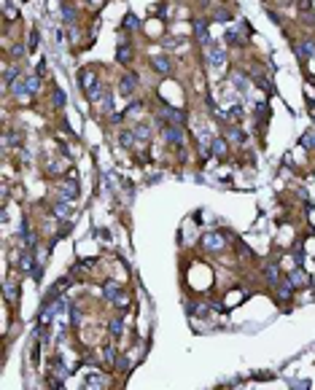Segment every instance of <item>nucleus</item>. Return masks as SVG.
I'll return each instance as SVG.
<instances>
[{
	"instance_id": "obj_15",
	"label": "nucleus",
	"mask_w": 315,
	"mask_h": 390,
	"mask_svg": "<svg viewBox=\"0 0 315 390\" xmlns=\"http://www.w3.org/2000/svg\"><path fill=\"white\" fill-rule=\"evenodd\" d=\"M52 210H54V215H57V218H70V215H73V210L65 205V199H57Z\"/></svg>"
},
{
	"instance_id": "obj_27",
	"label": "nucleus",
	"mask_w": 315,
	"mask_h": 390,
	"mask_svg": "<svg viewBox=\"0 0 315 390\" xmlns=\"http://www.w3.org/2000/svg\"><path fill=\"white\" fill-rule=\"evenodd\" d=\"M264 277H267V283L277 286V267H275V264H269V267L264 269Z\"/></svg>"
},
{
	"instance_id": "obj_4",
	"label": "nucleus",
	"mask_w": 315,
	"mask_h": 390,
	"mask_svg": "<svg viewBox=\"0 0 315 390\" xmlns=\"http://www.w3.org/2000/svg\"><path fill=\"white\" fill-rule=\"evenodd\" d=\"M208 62H210V67H224L226 65V51H224L221 43H213V41L208 43Z\"/></svg>"
},
{
	"instance_id": "obj_35",
	"label": "nucleus",
	"mask_w": 315,
	"mask_h": 390,
	"mask_svg": "<svg viewBox=\"0 0 315 390\" xmlns=\"http://www.w3.org/2000/svg\"><path fill=\"white\" fill-rule=\"evenodd\" d=\"M5 296H8V301H14V299H16V288H14V283H5Z\"/></svg>"
},
{
	"instance_id": "obj_32",
	"label": "nucleus",
	"mask_w": 315,
	"mask_h": 390,
	"mask_svg": "<svg viewBox=\"0 0 315 390\" xmlns=\"http://www.w3.org/2000/svg\"><path fill=\"white\" fill-rule=\"evenodd\" d=\"M70 320H73V326L81 323V309H78L76 304H70Z\"/></svg>"
},
{
	"instance_id": "obj_28",
	"label": "nucleus",
	"mask_w": 315,
	"mask_h": 390,
	"mask_svg": "<svg viewBox=\"0 0 315 390\" xmlns=\"http://www.w3.org/2000/svg\"><path fill=\"white\" fill-rule=\"evenodd\" d=\"M84 385H86V388H103V377H97V374L84 377Z\"/></svg>"
},
{
	"instance_id": "obj_16",
	"label": "nucleus",
	"mask_w": 315,
	"mask_h": 390,
	"mask_svg": "<svg viewBox=\"0 0 315 390\" xmlns=\"http://www.w3.org/2000/svg\"><path fill=\"white\" fill-rule=\"evenodd\" d=\"M226 43H234V46H243V35H240V30H237V24L234 27H226Z\"/></svg>"
},
{
	"instance_id": "obj_38",
	"label": "nucleus",
	"mask_w": 315,
	"mask_h": 390,
	"mask_svg": "<svg viewBox=\"0 0 315 390\" xmlns=\"http://www.w3.org/2000/svg\"><path fill=\"white\" fill-rule=\"evenodd\" d=\"M116 366H119V371H127L124 366H129V361H127V358H119V361H116Z\"/></svg>"
},
{
	"instance_id": "obj_5",
	"label": "nucleus",
	"mask_w": 315,
	"mask_h": 390,
	"mask_svg": "<svg viewBox=\"0 0 315 390\" xmlns=\"http://www.w3.org/2000/svg\"><path fill=\"white\" fill-rule=\"evenodd\" d=\"M162 138L167 146H183V129L178 124H162Z\"/></svg>"
},
{
	"instance_id": "obj_14",
	"label": "nucleus",
	"mask_w": 315,
	"mask_h": 390,
	"mask_svg": "<svg viewBox=\"0 0 315 390\" xmlns=\"http://www.w3.org/2000/svg\"><path fill=\"white\" fill-rule=\"evenodd\" d=\"M135 140H138V138H135L132 129H121V132H119V146H121V148H132Z\"/></svg>"
},
{
	"instance_id": "obj_21",
	"label": "nucleus",
	"mask_w": 315,
	"mask_h": 390,
	"mask_svg": "<svg viewBox=\"0 0 315 390\" xmlns=\"http://www.w3.org/2000/svg\"><path fill=\"white\" fill-rule=\"evenodd\" d=\"M24 81H27V89H30V95H33V97L41 92V84H43V78H41V76H27Z\"/></svg>"
},
{
	"instance_id": "obj_12",
	"label": "nucleus",
	"mask_w": 315,
	"mask_h": 390,
	"mask_svg": "<svg viewBox=\"0 0 315 390\" xmlns=\"http://www.w3.org/2000/svg\"><path fill=\"white\" fill-rule=\"evenodd\" d=\"M194 35H197V41H200V43H205V46L210 43V35H208V22H205V19H197V22H194Z\"/></svg>"
},
{
	"instance_id": "obj_34",
	"label": "nucleus",
	"mask_w": 315,
	"mask_h": 390,
	"mask_svg": "<svg viewBox=\"0 0 315 390\" xmlns=\"http://www.w3.org/2000/svg\"><path fill=\"white\" fill-rule=\"evenodd\" d=\"M213 19L215 22H232V14H229V11H215Z\"/></svg>"
},
{
	"instance_id": "obj_31",
	"label": "nucleus",
	"mask_w": 315,
	"mask_h": 390,
	"mask_svg": "<svg viewBox=\"0 0 315 390\" xmlns=\"http://www.w3.org/2000/svg\"><path fill=\"white\" fill-rule=\"evenodd\" d=\"M205 240H208L205 245H208V247H213V250H218V247H221V237H218V234H208Z\"/></svg>"
},
{
	"instance_id": "obj_13",
	"label": "nucleus",
	"mask_w": 315,
	"mask_h": 390,
	"mask_svg": "<svg viewBox=\"0 0 315 390\" xmlns=\"http://www.w3.org/2000/svg\"><path fill=\"white\" fill-rule=\"evenodd\" d=\"M288 283H291L294 288H305L307 286V275H305V269H291V275H288Z\"/></svg>"
},
{
	"instance_id": "obj_3",
	"label": "nucleus",
	"mask_w": 315,
	"mask_h": 390,
	"mask_svg": "<svg viewBox=\"0 0 315 390\" xmlns=\"http://www.w3.org/2000/svg\"><path fill=\"white\" fill-rule=\"evenodd\" d=\"M78 86H81L84 95H89L92 89H97V86H100V78H97L95 67H84V70L78 73Z\"/></svg>"
},
{
	"instance_id": "obj_19",
	"label": "nucleus",
	"mask_w": 315,
	"mask_h": 390,
	"mask_svg": "<svg viewBox=\"0 0 315 390\" xmlns=\"http://www.w3.org/2000/svg\"><path fill=\"white\" fill-rule=\"evenodd\" d=\"M108 331H110V337L119 339L121 334H124V320H121V318H113V320L108 323Z\"/></svg>"
},
{
	"instance_id": "obj_36",
	"label": "nucleus",
	"mask_w": 315,
	"mask_h": 390,
	"mask_svg": "<svg viewBox=\"0 0 315 390\" xmlns=\"http://www.w3.org/2000/svg\"><path fill=\"white\" fill-rule=\"evenodd\" d=\"M35 76H41V78L46 76V59H43V57H41L38 65H35Z\"/></svg>"
},
{
	"instance_id": "obj_25",
	"label": "nucleus",
	"mask_w": 315,
	"mask_h": 390,
	"mask_svg": "<svg viewBox=\"0 0 315 390\" xmlns=\"http://www.w3.org/2000/svg\"><path fill=\"white\" fill-rule=\"evenodd\" d=\"M124 30H132V33H135V30H140V22H138V16H135V14H127L124 16Z\"/></svg>"
},
{
	"instance_id": "obj_7",
	"label": "nucleus",
	"mask_w": 315,
	"mask_h": 390,
	"mask_svg": "<svg viewBox=\"0 0 315 390\" xmlns=\"http://www.w3.org/2000/svg\"><path fill=\"white\" fill-rule=\"evenodd\" d=\"M151 67L159 73V76H170L172 73V62L167 54H157V57H151Z\"/></svg>"
},
{
	"instance_id": "obj_26",
	"label": "nucleus",
	"mask_w": 315,
	"mask_h": 390,
	"mask_svg": "<svg viewBox=\"0 0 315 390\" xmlns=\"http://www.w3.org/2000/svg\"><path fill=\"white\" fill-rule=\"evenodd\" d=\"M62 19H65L67 24H76V11H73L67 3H62Z\"/></svg>"
},
{
	"instance_id": "obj_10",
	"label": "nucleus",
	"mask_w": 315,
	"mask_h": 390,
	"mask_svg": "<svg viewBox=\"0 0 315 390\" xmlns=\"http://www.w3.org/2000/svg\"><path fill=\"white\" fill-rule=\"evenodd\" d=\"M232 84L237 86V92H240V95H248V89H251V81H248V76H245V73L234 70V73H232Z\"/></svg>"
},
{
	"instance_id": "obj_11",
	"label": "nucleus",
	"mask_w": 315,
	"mask_h": 390,
	"mask_svg": "<svg viewBox=\"0 0 315 390\" xmlns=\"http://www.w3.org/2000/svg\"><path fill=\"white\" fill-rule=\"evenodd\" d=\"M296 57L299 59H310V57H315V43L313 41H305V43H296Z\"/></svg>"
},
{
	"instance_id": "obj_17",
	"label": "nucleus",
	"mask_w": 315,
	"mask_h": 390,
	"mask_svg": "<svg viewBox=\"0 0 315 390\" xmlns=\"http://www.w3.org/2000/svg\"><path fill=\"white\" fill-rule=\"evenodd\" d=\"M100 110H103V113H113V92H110V89H105V95H103V100H100Z\"/></svg>"
},
{
	"instance_id": "obj_8",
	"label": "nucleus",
	"mask_w": 315,
	"mask_h": 390,
	"mask_svg": "<svg viewBox=\"0 0 315 390\" xmlns=\"http://www.w3.org/2000/svg\"><path fill=\"white\" fill-rule=\"evenodd\" d=\"M135 89H138V76H135V73H127V76L119 81L121 97H132V95H135Z\"/></svg>"
},
{
	"instance_id": "obj_24",
	"label": "nucleus",
	"mask_w": 315,
	"mask_h": 390,
	"mask_svg": "<svg viewBox=\"0 0 315 390\" xmlns=\"http://www.w3.org/2000/svg\"><path fill=\"white\" fill-rule=\"evenodd\" d=\"M103 361L108 363V366H113V363H116V350H113V344H105V347H103Z\"/></svg>"
},
{
	"instance_id": "obj_22",
	"label": "nucleus",
	"mask_w": 315,
	"mask_h": 390,
	"mask_svg": "<svg viewBox=\"0 0 315 390\" xmlns=\"http://www.w3.org/2000/svg\"><path fill=\"white\" fill-rule=\"evenodd\" d=\"M226 138H229L232 143H237V146L245 143V132H243L240 127H229V135H226Z\"/></svg>"
},
{
	"instance_id": "obj_2",
	"label": "nucleus",
	"mask_w": 315,
	"mask_h": 390,
	"mask_svg": "<svg viewBox=\"0 0 315 390\" xmlns=\"http://www.w3.org/2000/svg\"><path fill=\"white\" fill-rule=\"evenodd\" d=\"M103 296H105L108 301H113L116 307H121V309L127 307V296H124V291H121V286H119V283H113V280L103 286Z\"/></svg>"
},
{
	"instance_id": "obj_9",
	"label": "nucleus",
	"mask_w": 315,
	"mask_h": 390,
	"mask_svg": "<svg viewBox=\"0 0 315 390\" xmlns=\"http://www.w3.org/2000/svg\"><path fill=\"white\" fill-rule=\"evenodd\" d=\"M162 119L167 121V124H178V127H183L189 119H186V113H183L181 108H164L162 110Z\"/></svg>"
},
{
	"instance_id": "obj_6",
	"label": "nucleus",
	"mask_w": 315,
	"mask_h": 390,
	"mask_svg": "<svg viewBox=\"0 0 315 390\" xmlns=\"http://www.w3.org/2000/svg\"><path fill=\"white\" fill-rule=\"evenodd\" d=\"M208 151L213 153L215 159H226V156H229V143H226V140L221 138V135H213V138H210Z\"/></svg>"
},
{
	"instance_id": "obj_23",
	"label": "nucleus",
	"mask_w": 315,
	"mask_h": 390,
	"mask_svg": "<svg viewBox=\"0 0 315 390\" xmlns=\"http://www.w3.org/2000/svg\"><path fill=\"white\" fill-rule=\"evenodd\" d=\"M116 62H119V65H127L129 62V46L119 43V49H116Z\"/></svg>"
},
{
	"instance_id": "obj_29",
	"label": "nucleus",
	"mask_w": 315,
	"mask_h": 390,
	"mask_svg": "<svg viewBox=\"0 0 315 390\" xmlns=\"http://www.w3.org/2000/svg\"><path fill=\"white\" fill-rule=\"evenodd\" d=\"M65 102H67L65 92H62V89H54V108H62Z\"/></svg>"
},
{
	"instance_id": "obj_1",
	"label": "nucleus",
	"mask_w": 315,
	"mask_h": 390,
	"mask_svg": "<svg viewBox=\"0 0 315 390\" xmlns=\"http://www.w3.org/2000/svg\"><path fill=\"white\" fill-rule=\"evenodd\" d=\"M76 196H78V178H76V170H70L67 172V178L59 183V199L73 202Z\"/></svg>"
},
{
	"instance_id": "obj_20",
	"label": "nucleus",
	"mask_w": 315,
	"mask_h": 390,
	"mask_svg": "<svg viewBox=\"0 0 315 390\" xmlns=\"http://www.w3.org/2000/svg\"><path fill=\"white\" fill-rule=\"evenodd\" d=\"M291 283H280L277 280V299H283V301H291Z\"/></svg>"
},
{
	"instance_id": "obj_30",
	"label": "nucleus",
	"mask_w": 315,
	"mask_h": 390,
	"mask_svg": "<svg viewBox=\"0 0 315 390\" xmlns=\"http://www.w3.org/2000/svg\"><path fill=\"white\" fill-rule=\"evenodd\" d=\"M27 49H30V51H35V49H38V27L30 30V43H27Z\"/></svg>"
},
{
	"instance_id": "obj_37",
	"label": "nucleus",
	"mask_w": 315,
	"mask_h": 390,
	"mask_svg": "<svg viewBox=\"0 0 315 390\" xmlns=\"http://www.w3.org/2000/svg\"><path fill=\"white\" fill-rule=\"evenodd\" d=\"M11 57H16V59H22V57H24V49H22V43H16V49H11Z\"/></svg>"
},
{
	"instance_id": "obj_18",
	"label": "nucleus",
	"mask_w": 315,
	"mask_h": 390,
	"mask_svg": "<svg viewBox=\"0 0 315 390\" xmlns=\"http://www.w3.org/2000/svg\"><path fill=\"white\" fill-rule=\"evenodd\" d=\"M132 132H135V138H138L140 143H146V140H151V127H148V124H138V127H135Z\"/></svg>"
},
{
	"instance_id": "obj_33",
	"label": "nucleus",
	"mask_w": 315,
	"mask_h": 390,
	"mask_svg": "<svg viewBox=\"0 0 315 390\" xmlns=\"http://www.w3.org/2000/svg\"><path fill=\"white\" fill-rule=\"evenodd\" d=\"M3 11H5V19H16V16H19V14H16V8H14V5H11V3H8V0H5Z\"/></svg>"
}]
</instances>
